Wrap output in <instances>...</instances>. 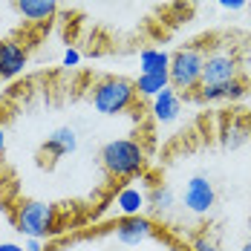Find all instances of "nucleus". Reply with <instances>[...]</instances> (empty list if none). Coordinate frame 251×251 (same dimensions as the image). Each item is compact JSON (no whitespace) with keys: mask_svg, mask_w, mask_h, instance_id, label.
Returning <instances> with one entry per match:
<instances>
[{"mask_svg":"<svg viewBox=\"0 0 251 251\" xmlns=\"http://www.w3.org/2000/svg\"><path fill=\"white\" fill-rule=\"evenodd\" d=\"M101 165L110 176L130 179L145 168V151L133 139H113L101 148Z\"/></svg>","mask_w":251,"mask_h":251,"instance_id":"1","label":"nucleus"},{"mask_svg":"<svg viewBox=\"0 0 251 251\" xmlns=\"http://www.w3.org/2000/svg\"><path fill=\"white\" fill-rule=\"evenodd\" d=\"M202 64H205V52L200 47H185L176 55H171V67H168V81L176 93L179 90H200L202 84Z\"/></svg>","mask_w":251,"mask_h":251,"instance_id":"2","label":"nucleus"},{"mask_svg":"<svg viewBox=\"0 0 251 251\" xmlns=\"http://www.w3.org/2000/svg\"><path fill=\"white\" fill-rule=\"evenodd\" d=\"M93 107L104 116H119L136 99V87L127 78H104L93 87Z\"/></svg>","mask_w":251,"mask_h":251,"instance_id":"3","label":"nucleus"},{"mask_svg":"<svg viewBox=\"0 0 251 251\" xmlns=\"http://www.w3.org/2000/svg\"><path fill=\"white\" fill-rule=\"evenodd\" d=\"M15 226H18V231L26 234V237L44 240L47 234L55 231V208L47 205V202H24V205L18 208Z\"/></svg>","mask_w":251,"mask_h":251,"instance_id":"4","label":"nucleus"},{"mask_svg":"<svg viewBox=\"0 0 251 251\" xmlns=\"http://www.w3.org/2000/svg\"><path fill=\"white\" fill-rule=\"evenodd\" d=\"M234 78H240V61H237L234 52L214 50L205 55L200 87H217V84H226V81H234Z\"/></svg>","mask_w":251,"mask_h":251,"instance_id":"5","label":"nucleus"},{"mask_svg":"<svg viewBox=\"0 0 251 251\" xmlns=\"http://www.w3.org/2000/svg\"><path fill=\"white\" fill-rule=\"evenodd\" d=\"M182 202H185V208L191 211V214H208L211 208H214V202H217V191H214V185H211V179L208 176H191L188 182H185V194H182Z\"/></svg>","mask_w":251,"mask_h":251,"instance_id":"6","label":"nucleus"},{"mask_svg":"<svg viewBox=\"0 0 251 251\" xmlns=\"http://www.w3.org/2000/svg\"><path fill=\"white\" fill-rule=\"evenodd\" d=\"M153 234H156V226H153L148 217H122L116 223V240L122 246H142L148 243Z\"/></svg>","mask_w":251,"mask_h":251,"instance_id":"7","label":"nucleus"},{"mask_svg":"<svg viewBox=\"0 0 251 251\" xmlns=\"http://www.w3.org/2000/svg\"><path fill=\"white\" fill-rule=\"evenodd\" d=\"M29 55L18 41H0V78H15L24 73Z\"/></svg>","mask_w":251,"mask_h":251,"instance_id":"8","label":"nucleus"},{"mask_svg":"<svg viewBox=\"0 0 251 251\" xmlns=\"http://www.w3.org/2000/svg\"><path fill=\"white\" fill-rule=\"evenodd\" d=\"M179 113H182V96L176 93L174 87H165L156 99H153V119L159 122V125H171L179 119Z\"/></svg>","mask_w":251,"mask_h":251,"instance_id":"9","label":"nucleus"},{"mask_svg":"<svg viewBox=\"0 0 251 251\" xmlns=\"http://www.w3.org/2000/svg\"><path fill=\"white\" fill-rule=\"evenodd\" d=\"M200 101L205 104H214V101H237L246 96V81L243 78H234L226 84H217V87H200Z\"/></svg>","mask_w":251,"mask_h":251,"instance_id":"10","label":"nucleus"},{"mask_svg":"<svg viewBox=\"0 0 251 251\" xmlns=\"http://www.w3.org/2000/svg\"><path fill=\"white\" fill-rule=\"evenodd\" d=\"M75 148H78V133L73 127H58V130H52L50 139H47V145H44V151L50 153L52 159L70 156Z\"/></svg>","mask_w":251,"mask_h":251,"instance_id":"11","label":"nucleus"},{"mask_svg":"<svg viewBox=\"0 0 251 251\" xmlns=\"http://www.w3.org/2000/svg\"><path fill=\"white\" fill-rule=\"evenodd\" d=\"M18 12L29 24H47L58 12V0H18Z\"/></svg>","mask_w":251,"mask_h":251,"instance_id":"12","label":"nucleus"},{"mask_svg":"<svg viewBox=\"0 0 251 251\" xmlns=\"http://www.w3.org/2000/svg\"><path fill=\"white\" fill-rule=\"evenodd\" d=\"M171 55L165 50H142L139 52V73L142 75H168Z\"/></svg>","mask_w":251,"mask_h":251,"instance_id":"13","label":"nucleus"},{"mask_svg":"<svg viewBox=\"0 0 251 251\" xmlns=\"http://www.w3.org/2000/svg\"><path fill=\"white\" fill-rule=\"evenodd\" d=\"M145 205H148V197H145L139 188H133V185H127V188H122V191L116 194V208H119L125 217H139V214L145 211Z\"/></svg>","mask_w":251,"mask_h":251,"instance_id":"14","label":"nucleus"},{"mask_svg":"<svg viewBox=\"0 0 251 251\" xmlns=\"http://www.w3.org/2000/svg\"><path fill=\"white\" fill-rule=\"evenodd\" d=\"M223 142H226L228 151H240V148H246V145L251 142V127L246 125V122H240V119L231 122V125L226 127V139H223Z\"/></svg>","mask_w":251,"mask_h":251,"instance_id":"15","label":"nucleus"},{"mask_svg":"<svg viewBox=\"0 0 251 251\" xmlns=\"http://www.w3.org/2000/svg\"><path fill=\"white\" fill-rule=\"evenodd\" d=\"M133 87H136V93H139V96L156 99L165 87H171V81H168V75H142V73H139V78L133 81Z\"/></svg>","mask_w":251,"mask_h":251,"instance_id":"16","label":"nucleus"},{"mask_svg":"<svg viewBox=\"0 0 251 251\" xmlns=\"http://www.w3.org/2000/svg\"><path fill=\"white\" fill-rule=\"evenodd\" d=\"M151 205L153 211H159V214H165V211H171L174 208V191L168 188V185H156L151 191Z\"/></svg>","mask_w":251,"mask_h":251,"instance_id":"17","label":"nucleus"},{"mask_svg":"<svg viewBox=\"0 0 251 251\" xmlns=\"http://www.w3.org/2000/svg\"><path fill=\"white\" fill-rule=\"evenodd\" d=\"M194 251H220V249H217L214 240H208V237H197V240H194Z\"/></svg>","mask_w":251,"mask_h":251,"instance_id":"18","label":"nucleus"},{"mask_svg":"<svg viewBox=\"0 0 251 251\" xmlns=\"http://www.w3.org/2000/svg\"><path fill=\"white\" fill-rule=\"evenodd\" d=\"M78 64H81V52L70 47V50L64 52V67H78Z\"/></svg>","mask_w":251,"mask_h":251,"instance_id":"19","label":"nucleus"},{"mask_svg":"<svg viewBox=\"0 0 251 251\" xmlns=\"http://www.w3.org/2000/svg\"><path fill=\"white\" fill-rule=\"evenodd\" d=\"M223 9H231V12H240V9H246V3L249 0H217Z\"/></svg>","mask_w":251,"mask_h":251,"instance_id":"20","label":"nucleus"},{"mask_svg":"<svg viewBox=\"0 0 251 251\" xmlns=\"http://www.w3.org/2000/svg\"><path fill=\"white\" fill-rule=\"evenodd\" d=\"M26 251H44V246H41V240L29 237V243H26Z\"/></svg>","mask_w":251,"mask_h":251,"instance_id":"21","label":"nucleus"},{"mask_svg":"<svg viewBox=\"0 0 251 251\" xmlns=\"http://www.w3.org/2000/svg\"><path fill=\"white\" fill-rule=\"evenodd\" d=\"M0 251H26L24 246H15V243H0Z\"/></svg>","mask_w":251,"mask_h":251,"instance_id":"22","label":"nucleus"},{"mask_svg":"<svg viewBox=\"0 0 251 251\" xmlns=\"http://www.w3.org/2000/svg\"><path fill=\"white\" fill-rule=\"evenodd\" d=\"M3 151H6V127L0 125V156H3Z\"/></svg>","mask_w":251,"mask_h":251,"instance_id":"23","label":"nucleus"},{"mask_svg":"<svg viewBox=\"0 0 251 251\" xmlns=\"http://www.w3.org/2000/svg\"><path fill=\"white\" fill-rule=\"evenodd\" d=\"M240 251H251V240H249V243H246V246H243Z\"/></svg>","mask_w":251,"mask_h":251,"instance_id":"24","label":"nucleus"}]
</instances>
